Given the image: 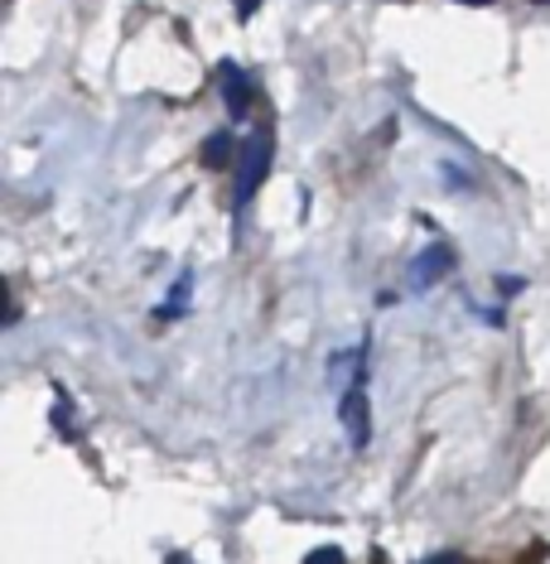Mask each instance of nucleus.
Returning <instances> with one entry per match:
<instances>
[{
  "mask_svg": "<svg viewBox=\"0 0 550 564\" xmlns=\"http://www.w3.org/2000/svg\"><path fill=\"white\" fill-rule=\"evenodd\" d=\"M217 83H223V101H227V111H233V121H241L251 107V78L237 68V63H223V68H217Z\"/></svg>",
  "mask_w": 550,
  "mask_h": 564,
  "instance_id": "4",
  "label": "nucleus"
},
{
  "mask_svg": "<svg viewBox=\"0 0 550 564\" xmlns=\"http://www.w3.org/2000/svg\"><path fill=\"white\" fill-rule=\"evenodd\" d=\"M233 6H237V20H251L261 10V0H233Z\"/></svg>",
  "mask_w": 550,
  "mask_h": 564,
  "instance_id": "8",
  "label": "nucleus"
},
{
  "mask_svg": "<svg viewBox=\"0 0 550 564\" xmlns=\"http://www.w3.org/2000/svg\"><path fill=\"white\" fill-rule=\"evenodd\" d=\"M338 420H343V434H348L353 448H367L373 440V410H367V381L357 377L348 391L338 395Z\"/></svg>",
  "mask_w": 550,
  "mask_h": 564,
  "instance_id": "2",
  "label": "nucleus"
},
{
  "mask_svg": "<svg viewBox=\"0 0 550 564\" xmlns=\"http://www.w3.org/2000/svg\"><path fill=\"white\" fill-rule=\"evenodd\" d=\"M271 160H276L271 131H256L247 145L237 150V208H247V203L256 198V188H261L266 174H271Z\"/></svg>",
  "mask_w": 550,
  "mask_h": 564,
  "instance_id": "1",
  "label": "nucleus"
},
{
  "mask_svg": "<svg viewBox=\"0 0 550 564\" xmlns=\"http://www.w3.org/2000/svg\"><path fill=\"white\" fill-rule=\"evenodd\" d=\"M425 564H459V555H434V560H425Z\"/></svg>",
  "mask_w": 550,
  "mask_h": 564,
  "instance_id": "9",
  "label": "nucleus"
},
{
  "mask_svg": "<svg viewBox=\"0 0 550 564\" xmlns=\"http://www.w3.org/2000/svg\"><path fill=\"white\" fill-rule=\"evenodd\" d=\"M188 290H194V275L184 271V275H179V285L170 290V300H164V310H160V314H164V318H179V314H184V300H188Z\"/></svg>",
  "mask_w": 550,
  "mask_h": 564,
  "instance_id": "6",
  "label": "nucleus"
},
{
  "mask_svg": "<svg viewBox=\"0 0 550 564\" xmlns=\"http://www.w3.org/2000/svg\"><path fill=\"white\" fill-rule=\"evenodd\" d=\"M531 6H550V0H531Z\"/></svg>",
  "mask_w": 550,
  "mask_h": 564,
  "instance_id": "11",
  "label": "nucleus"
},
{
  "mask_svg": "<svg viewBox=\"0 0 550 564\" xmlns=\"http://www.w3.org/2000/svg\"><path fill=\"white\" fill-rule=\"evenodd\" d=\"M203 164H208V170H227V164H237V155H233V135L217 131V135L203 140Z\"/></svg>",
  "mask_w": 550,
  "mask_h": 564,
  "instance_id": "5",
  "label": "nucleus"
},
{
  "mask_svg": "<svg viewBox=\"0 0 550 564\" xmlns=\"http://www.w3.org/2000/svg\"><path fill=\"white\" fill-rule=\"evenodd\" d=\"M454 271V251L444 247V241H434V247H425L411 261V290H430V285H440L444 275Z\"/></svg>",
  "mask_w": 550,
  "mask_h": 564,
  "instance_id": "3",
  "label": "nucleus"
},
{
  "mask_svg": "<svg viewBox=\"0 0 550 564\" xmlns=\"http://www.w3.org/2000/svg\"><path fill=\"white\" fill-rule=\"evenodd\" d=\"M304 564H348V555L338 545H319L314 555H304Z\"/></svg>",
  "mask_w": 550,
  "mask_h": 564,
  "instance_id": "7",
  "label": "nucleus"
},
{
  "mask_svg": "<svg viewBox=\"0 0 550 564\" xmlns=\"http://www.w3.org/2000/svg\"><path fill=\"white\" fill-rule=\"evenodd\" d=\"M464 6H493V0H464Z\"/></svg>",
  "mask_w": 550,
  "mask_h": 564,
  "instance_id": "10",
  "label": "nucleus"
}]
</instances>
